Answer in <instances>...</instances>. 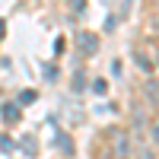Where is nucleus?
Segmentation results:
<instances>
[{"instance_id": "f257e3e1", "label": "nucleus", "mask_w": 159, "mask_h": 159, "mask_svg": "<svg viewBox=\"0 0 159 159\" xmlns=\"http://www.w3.org/2000/svg\"><path fill=\"white\" fill-rule=\"evenodd\" d=\"M115 153H118V159H124L127 156V143H124V134H118V130H115Z\"/></svg>"}]
</instances>
